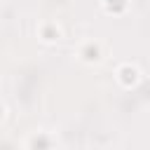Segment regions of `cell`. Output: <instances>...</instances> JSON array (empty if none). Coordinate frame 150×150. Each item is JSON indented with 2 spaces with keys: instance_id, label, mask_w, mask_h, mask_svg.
<instances>
[{
  "instance_id": "6da1fadb",
  "label": "cell",
  "mask_w": 150,
  "mask_h": 150,
  "mask_svg": "<svg viewBox=\"0 0 150 150\" xmlns=\"http://www.w3.org/2000/svg\"><path fill=\"white\" fill-rule=\"evenodd\" d=\"M2 117H5V105L0 103V120H2Z\"/></svg>"
}]
</instances>
